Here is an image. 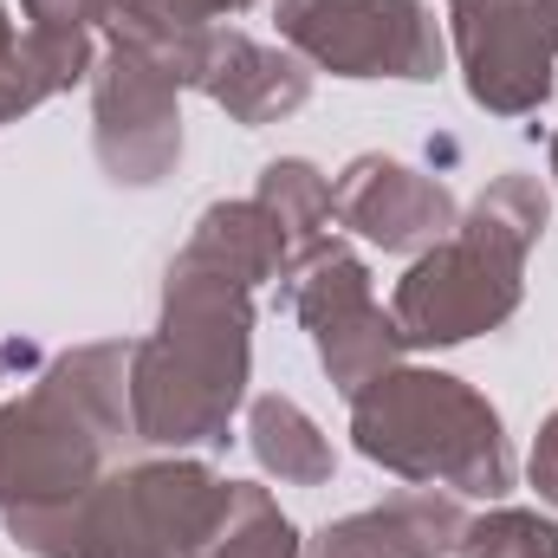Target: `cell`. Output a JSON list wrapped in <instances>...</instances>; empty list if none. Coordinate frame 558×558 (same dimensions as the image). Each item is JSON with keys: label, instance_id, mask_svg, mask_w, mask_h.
I'll return each mask as SVG.
<instances>
[{"label": "cell", "instance_id": "ba28073f", "mask_svg": "<svg viewBox=\"0 0 558 558\" xmlns=\"http://www.w3.org/2000/svg\"><path fill=\"white\" fill-rule=\"evenodd\" d=\"M553 13H558V0H553Z\"/></svg>", "mask_w": 558, "mask_h": 558}, {"label": "cell", "instance_id": "3957f363", "mask_svg": "<svg viewBox=\"0 0 558 558\" xmlns=\"http://www.w3.org/2000/svg\"><path fill=\"white\" fill-rule=\"evenodd\" d=\"M487 241L474 234V254H454V260H428L410 274V286L397 292V312L410 325V338H468L481 325H494L500 312H513L520 286H513V260H487Z\"/></svg>", "mask_w": 558, "mask_h": 558}, {"label": "cell", "instance_id": "52a82bcc", "mask_svg": "<svg viewBox=\"0 0 558 558\" xmlns=\"http://www.w3.org/2000/svg\"><path fill=\"white\" fill-rule=\"evenodd\" d=\"M533 474H539V487L558 500V416L546 422V435H539V454H533Z\"/></svg>", "mask_w": 558, "mask_h": 558}, {"label": "cell", "instance_id": "7a4b0ae2", "mask_svg": "<svg viewBox=\"0 0 558 558\" xmlns=\"http://www.w3.org/2000/svg\"><path fill=\"white\" fill-rule=\"evenodd\" d=\"M461 46L481 105L526 111L546 98V26L526 13V0H461Z\"/></svg>", "mask_w": 558, "mask_h": 558}, {"label": "cell", "instance_id": "277c9868", "mask_svg": "<svg viewBox=\"0 0 558 558\" xmlns=\"http://www.w3.org/2000/svg\"><path fill=\"white\" fill-rule=\"evenodd\" d=\"M344 215L384 241V247H410V241H428L448 228V195L416 182L410 169L397 162H357L351 182H344Z\"/></svg>", "mask_w": 558, "mask_h": 558}, {"label": "cell", "instance_id": "8992f818", "mask_svg": "<svg viewBox=\"0 0 558 558\" xmlns=\"http://www.w3.org/2000/svg\"><path fill=\"white\" fill-rule=\"evenodd\" d=\"M461 558H558V533L546 520H526V513H500L487 526H474L468 553Z\"/></svg>", "mask_w": 558, "mask_h": 558}, {"label": "cell", "instance_id": "6da1fadb", "mask_svg": "<svg viewBox=\"0 0 558 558\" xmlns=\"http://www.w3.org/2000/svg\"><path fill=\"white\" fill-rule=\"evenodd\" d=\"M474 397L454 390V377H390L371 403H357V441L371 461H390L410 435L435 441V468H454L474 494H500L507 487V461H500V428H448L454 410H468Z\"/></svg>", "mask_w": 558, "mask_h": 558}, {"label": "cell", "instance_id": "5b68a950", "mask_svg": "<svg viewBox=\"0 0 558 558\" xmlns=\"http://www.w3.org/2000/svg\"><path fill=\"white\" fill-rule=\"evenodd\" d=\"M254 448H260L267 468L292 474V481H325V474H331L325 441L312 435V422L299 416L292 403H260V410H254Z\"/></svg>", "mask_w": 558, "mask_h": 558}]
</instances>
